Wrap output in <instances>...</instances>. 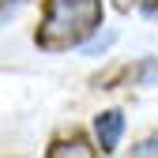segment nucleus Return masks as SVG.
<instances>
[{
	"instance_id": "3",
	"label": "nucleus",
	"mask_w": 158,
	"mask_h": 158,
	"mask_svg": "<svg viewBox=\"0 0 158 158\" xmlns=\"http://www.w3.org/2000/svg\"><path fill=\"white\" fill-rule=\"evenodd\" d=\"M45 154H49V158H68V154H75V158H94V154H98V147L87 139L83 132H72V135H60V139H53Z\"/></svg>"
},
{
	"instance_id": "9",
	"label": "nucleus",
	"mask_w": 158,
	"mask_h": 158,
	"mask_svg": "<svg viewBox=\"0 0 158 158\" xmlns=\"http://www.w3.org/2000/svg\"><path fill=\"white\" fill-rule=\"evenodd\" d=\"M151 15H158V8H154V11H151Z\"/></svg>"
},
{
	"instance_id": "5",
	"label": "nucleus",
	"mask_w": 158,
	"mask_h": 158,
	"mask_svg": "<svg viewBox=\"0 0 158 158\" xmlns=\"http://www.w3.org/2000/svg\"><path fill=\"white\" fill-rule=\"evenodd\" d=\"M132 154H139V158H158V132H154V135H147L139 147H132Z\"/></svg>"
},
{
	"instance_id": "8",
	"label": "nucleus",
	"mask_w": 158,
	"mask_h": 158,
	"mask_svg": "<svg viewBox=\"0 0 158 158\" xmlns=\"http://www.w3.org/2000/svg\"><path fill=\"white\" fill-rule=\"evenodd\" d=\"M8 4H11V0H0V11H4V8H8Z\"/></svg>"
},
{
	"instance_id": "4",
	"label": "nucleus",
	"mask_w": 158,
	"mask_h": 158,
	"mask_svg": "<svg viewBox=\"0 0 158 158\" xmlns=\"http://www.w3.org/2000/svg\"><path fill=\"white\" fill-rule=\"evenodd\" d=\"M124 79H132V83H154L158 79V56H147V60H139L135 68H124Z\"/></svg>"
},
{
	"instance_id": "1",
	"label": "nucleus",
	"mask_w": 158,
	"mask_h": 158,
	"mask_svg": "<svg viewBox=\"0 0 158 158\" xmlns=\"http://www.w3.org/2000/svg\"><path fill=\"white\" fill-rule=\"evenodd\" d=\"M102 23H106L102 0H45L34 42L45 53H68L87 45L102 30Z\"/></svg>"
},
{
	"instance_id": "6",
	"label": "nucleus",
	"mask_w": 158,
	"mask_h": 158,
	"mask_svg": "<svg viewBox=\"0 0 158 158\" xmlns=\"http://www.w3.org/2000/svg\"><path fill=\"white\" fill-rule=\"evenodd\" d=\"M135 4H139V0H113V8H117V11H132Z\"/></svg>"
},
{
	"instance_id": "2",
	"label": "nucleus",
	"mask_w": 158,
	"mask_h": 158,
	"mask_svg": "<svg viewBox=\"0 0 158 158\" xmlns=\"http://www.w3.org/2000/svg\"><path fill=\"white\" fill-rule=\"evenodd\" d=\"M124 135V113L121 109H106L94 117V139H98V154H113L117 143Z\"/></svg>"
},
{
	"instance_id": "7",
	"label": "nucleus",
	"mask_w": 158,
	"mask_h": 158,
	"mask_svg": "<svg viewBox=\"0 0 158 158\" xmlns=\"http://www.w3.org/2000/svg\"><path fill=\"white\" fill-rule=\"evenodd\" d=\"M139 8H143V11H147V15H151V11H154V8H158V0H139Z\"/></svg>"
}]
</instances>
